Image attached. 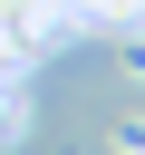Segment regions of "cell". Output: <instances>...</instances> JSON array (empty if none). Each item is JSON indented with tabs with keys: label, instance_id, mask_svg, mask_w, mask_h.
<instances>
[{
	"label": "cell",
	"instance_id": "6da1fadb",
	"mask_svg": "<svg viewBox=\"0 0 145 155\" xmlns=\"http://www.w3.org/2000/svg\"><path fill=\"white\" fill-rule=\"evenodd\" d=\"M116 155H145V116H116Z\"/></svg>",
	"mask_w": 145,
	"mask_h": 155
}]
</instances>
